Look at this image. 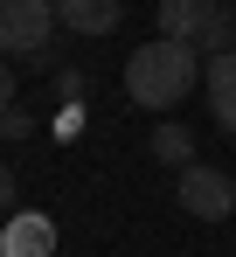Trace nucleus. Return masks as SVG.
Wrapping results in <instances>:
<instances>
[{
    "instance_id": "1",
    "label": "nucleus",
    "mask_w": 236,
    "mask_h": 257,
    "mask_svg": "<svg viewBox=\"0 0 236 257\" xmlns=\"http://www.w3.org/2000/svg\"><path fill=\"white\" fill-rule=\"evenodd\" d=\"M201 63H208V56H201L195 42L153 35V42H139L132 56H125V97L146 104V111H174V104L201 84Z\"/></svg>"
},
{
    "instance_id": "2",
    "label": "nucleus",
    "mask_w": 236,
    "mask_h": 257,
    "mask_svg": "<svg viewBox=\"0 0 236 257\" xmlns=\"http://www.w3.org/2000/svg\"><path fill=\"white\" fill-rule=\"evenodd\" d=\"M174 202L195 215V222H222V215H236V181H229L222 167L195 160V167L174 174Z\"/></svg>"
},
{
    "instance_id": "3",
    "label": "nucleus",
    "mask_w": 236,
    "mask_h": 257,
    "mask_svg": "<svg viewBox=\"0 0 236 257\" xmlns=\"http://www.w3.org/2000/svg\"><path fill=\"white\" fill-rule=\"evenodd\" d=\"M56 28V0H0V56H42Z\"/></svg>"
},
{
    "instance_id": "4",
    "label": "nucleus",
    "mask_w": 236,
    "mask_h": 257,
    "mask_svg": "<svg viewBox=\"0 0 236 257\" xmlns=\"http://www.w3.org/2000/svg\"><path fill=\"white\" fill-rule=\"evenodd\" d=\"M0 257H56V222L42 209H14L7 236H0Z\"/></svg>"
},
{
    "instance_id": "5",
    "label": "nucleus",
    "mask_w": 236,
    "mask_h": 257,
    "mask_svg": "<svg viewBox=\"0 0 236 257\" xmlns=\"http://www.w3.org/2000/svg\"><path fill=\"white\" fill-rule=\"evenodd\" d=\"M201 90H208V111H215V125L236 132V49L229 56H208V70H201Z\"/></svg>"
},
{
    "instance_id": "6",
    "label": "nucleus",
    "mask_w": 236,
    "mask_h": 257,
    "mask_svg": "<svg viewBox=\"0 0 236 257\" xmlns=\"http://www.w3.org/2000/svg\"><path fill=\"white\" fill-rule=\"evenodd\" d=\"M118 0H56V21L70 28V35H111L118 28Z\"/></svg>"
},
{
    "instance_id": "7",
    "label": "nucleus",
    "mask_w": 236,
    "mask_h": 257,
    "mask_svg": "<svg viewBox=\"0 0 236 257\" xmlns=\"http://www.w3.org/2000/svg\"><path fill=\"white\" fill-rule=\"evenodd\" d=\"M208 14H215V7H201V0H160V7H153L160 35H167V42H195V49H201V28H208Z\"/></svg>"
},
{
    "instance_id": "8",
    "label": "nucleus",
    "mask_w": 236,
    "mask_h": 257,
    "mask_svg": "<svg viewBox=\"0 0 236 257\" xmlns=\"http://www.w3.org/2000/svg\"><path fill=\"white\" fill-rule=\"evenodd\" d=\"M146 153H153L160 167H174V174H181V167H195V132H188V125H153Z\"/></svg>"
},
{
    "instance_id": "9",
    "label": "nucleus",
    "mask_w": 236,
    "mask_h": 257,
    "mask_svg": "<svg viewBox=\"0 0 236 257\" xmlns=\"http://www.w3.org/2000/svg\"><path fill=\"white\" fill-rule=\"evenodd\" d=\"M201 49H208V56H229V49H236V14H229V7H215V14H208Z\"/></svg>"
},
{
    "instance_id": "10",
    "label": "nucleus",
    "mask_w": 236,
    "mask_h": 257,
    "mask_svg": "<svg viewBox=\"0 0 236 257\" xmlns=\"http://www.w3.org/2000/svg\"><path fill=\"white\" fill-rule=\"evenodd\" d=\"M28 132H35L28 111H0V139H28Z\"/></svg>"
},
{
    "instance_id": "11",
    "label": "nucleus",
    "mask_w": 236,
    "mask_h": 257,
    "mask_svg": "<svg viewBox=\"0 0 236 257\" xmlns=\"http://www.w3.org/2000/svg\"><path fill=\"white\" fill-rule=\"evenodd\" d=\"M14 195H21V188H14V167L0 160V209H14Z\"/></svg>"
},
{
    "instance_id": "12",
    "label": "nucleus",
    "mask_w": 236,
    "mask_h": 257,
    "mask_svg": "<svg viewBox=\"0 0 236 257\" xmlns=\"http://www.w3.org/2000/svg\"><path fill=\"white\" fill-rule=\"evenodd\" d=\"M0 111H14V70L0 63Z\"/></svg>"
}]
</instances>
